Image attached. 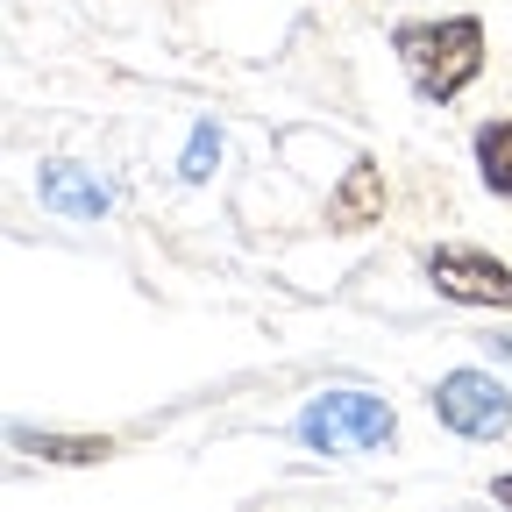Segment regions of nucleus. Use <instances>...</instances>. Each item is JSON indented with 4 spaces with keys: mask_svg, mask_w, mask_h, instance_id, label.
<instances>
[{
    "mask_svg": "<svg viewBox=\"0 0 512 512\" xmlns=\"http://www.w3.org/2000/svg\"><path fill=\"white\" fill-rule=\"evenodd\" d=\"M299 441L320 456H349V448H384L392 441V406L370 392H320L299 413Z\"/></svg>",
    "mask_w": 512,
    "mask_h": 512,
    "instance_id": "obj_2",
    "label": "nucleus"
},
{
    "mask_svg": "<svg viewBox=\"0 0 512 512\" xmlns=\"http://www.w3.org/2000/svg\"><path fill=\"white\" fill-rule=\"evenodd\" d=\"M377 214H384V171L370 157H356L342 171V185L328 192V228L335 235H356V228H377Z\"/></svg>",
    "mask_w": 512,
    "mask_h": 512,
    "instance_id": "obj_5",
    "label": "nucleus"
},
{
    "mask_svg": "<svg viewBox=\"0 0 512 512\" xmlns=\"http://www.w3.org/2000/svg\"><path fill=\"white\" fill-rule=\"evenodd\" d=\"M214 157H221V136H214V128H192V143H185V178L200 185V178L214 171Z\"/></svg>",
    "mask_w": 512,
    "mask_h": 512,
    "instance_id": "obj_9",
    "label": "nucleus"
},
{
    "mask_svg": "<svg viewBox=\"0 0 512 512\" xmlns=\"http://www.w3.org/2000/svg\"><path fill=\"white\" fill-rule=\"evenodd\" d=\"M477 171H484V185L498 200H512V114L477 128Z\"/></svg>",
    "mask_w": 512,
    "mask_h": 512,
    "instance_id": "obj_8",
    "label": "nucleus"
},
{
    "mask_svg": "<svg viewBox=\"0 0 512 512\" xmlns=\"http://www.w3.org/2000/svg\"><path fill=\"white\" fill-rule=\"evenodd\" d=\"M491 498H498V505H512V477H498V484H491Z\"/></svg>",
    "mask_w": 512,
    "mask_h": 512,
    "instance_id": "obj_10",
    "label": "nucleus"
},
{
    "mask_svg": "<svg viewBox=\"0 0 512 512\" xmlns=\"http://www.w3.org/2000/svg\"><path fill=\"white\" fill-rule=\"evenodd\" d=\"M399 64L420 100H456L477 72H484V22L477 15H456V22H406L392 36Z\"/></svg>",
    "mask_w": 512,
    "mask_h": 512,
    "instance_id": "obj_1",
    "label": "nucleus"
},
{
    "mask_svg": "<svg viewBox=\"0 0 512 512\" xmlns=\"http://www.w3.org/2000/svg\"><path fill=\"white\" fill-rule=\"evenodd\" d=\"M15 448H22V456H43V463H100V456H114V441L107 434H43V427H15L8 434Z\"/></svg>",
    "mask_w": 512,
    "mask_h": 512,
    "instance_id": "obj_7",
    "label": "nucleus"
},
{
    "mask_svg": "<svg viewBox=\"0 0 512 512\" xmlns=\"http://www.w3.org/2000/svg\"><path fill=\"white\" fill-rule=\"evenodd\" d=\"M498 356H505V363H512V342H498Z\"/></svg>",
    "mask_w": 512,
    "mask_h": 512,
    "instance_id": "obj_11",
    "label": "nucleus"
},
{
    "mask_svg": "<svg viewBox=\"0 0 512 512\" xmlns=\"http://www.w3.org/2000/svg\"><path fill=\"white\" fill-rule=\"evenodd\" d=\"M427 278L456 306H512V271L484 249H427Z\"/></svg>",
    "mask_w": 512,
    "mask_h": 512,
    "instance_id": "obj_4",
    "label": "nucleus"
},
{
    "mask_svg": "<svg viewBox=\"0 0 512 512\" xmlns=\"http://www.w3.org/2000/svg\"><path fill=\"white\" fill-rule=\"evenodd\" d=\"M43 207H50V214H72V221H100V214H107V192H100V178H86L79 164H50V171H43Z\"/></svg>",
    "mask_w": 512,
    "mask_h": 512,
    "instance_id": "obj_6",
    "label": "nucleus"
},
{
    "mask_svg": "<svg viewBox=\"0 0 512 512\" xmlns=\"http://www.w3.org/2000/svg\"><path fill=\"white\" fill-rule=\"evenodd\" d=\"M434 413H441V427H456L470 441H498L512 427V399L491 370H448L434 384Z\"/></svg>",
    "mask_w": 512,
    "mask_h": 512,
    "instance_id": "obj_3",
    "label": "nucleus"
}]
</instances>
